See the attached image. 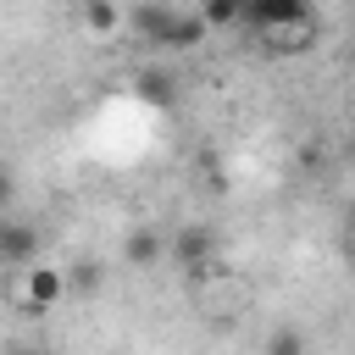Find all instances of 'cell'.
<instances>
[{
    "label": "cell",
    "instance_id": "obj_1",
    "mask_svg": "<svg viewBox=\"0 0 355 355\" xmlns=\"http://www.w3.org/2000/svg\"><path fill=\"white\" fill-rule=\"evenodd\" d=\"M239 22H244V28H255V33H283V28L316 22V11H311L305 0H244Z\"/></svg>",
    "mask_w": 355,
    "mask_h": 355
},
{
    "label": "cell",
    "instance_id": "obj_2",
    "mask_svg": "<svg viewBox=\"0 0 355 355\" xmlns=\"http://www.w3.org/2000/svg\"><path fill=\"white\" fill-rule=\"evenodd\" d=\"M166 255L183 266V272H200L216 261V227L211 222H183L172 239H166Z\"/></svg>",
    "mask_w": 355,
    "mask_h": 355
},
{
    "label": "cell",
    "instance_id": "obj_3",
    "mask_svg": "<svg viewBox=\"0 0 355 355\" xmlns=\"http://www.w3.org/2000/svg\"><path fill=\"white\" fill-rule=\"evenodd\" d=\"M67 300V266H50V261H33L28 266V294H22V311L28 316H44Z\"/></svg>",
    "mask_w": 355,
    "mask_h": 355
},
{
    "label": "cell",
    "instance_id": "obj_4",
    "mask_svg": "<svg viewBox=\"0 0 355 355\" xmlns=\"http://www.w3.org/2000/svg\"><path fill=\"white\" fill-rule=\"evenodd\" d=\"M39 261V233L17 216H0V266H33Z\"/></svg>",
    "mask_w": 355,
    "mask_h": 355
},
{
    "label": "cell",
    "instance_id": "obj_5",
    "mask_svg": "<svg viewBox=\"0 0 355 355\" xmlns=\"http://www.w3.org/2000/svg\"><path fill=\"white\" fill-rule=\"evenodd\" d=\"M172 11H178V6H161V0H144V6H133V11H122V22H128V28L139 33V39H150V44H155V39L166 33V22H172Z\"/></svg>",
    "mask_w": 355,
    "mask_h": 355
},
{
    "label": "cell",
    "instance_id": "obj_6",
    "mask_svg": "<svg viewBox=\"0 0 355 355\" xmlns=\"http://www.w3.org/2000/svg\"><path fill=\"white\" fill-rule=\"evenodd\" d=\"M205 22H200V11H172V22H166V33L155 39V44H166V50H189V44H205Z\"/></svg>",
    "mask_w": 355,
    "mask_h": 355
},
{
    "label": "cell",
    "instance_id": "obj_7",
    "mask_svg": "<svg viewBox=\"0 0 355 355\" xmlns=\"http://www.w3.org/2000/svg\"><path fill=\"white\" fill-rule=\"evenodd\" d=\"M122 255H128L133 266H155V261L166 255V244H161V233H155V227H133V233L122 239Z\"/></svg>",
    "mask_w": 355,
    "mask_h": 355
},
{
    "label": "cell",
    "instance_id": "obj_8",
    "mask_svg": "<svg viewBox=\"0 0 355 355\" xmlns=\"http://www.w3.org/2000/svg\"><path fill=\"white\" fill-rule=\"evenodd\" d=\"M311 44H316V22H300V28L266 33V50H277V55H300V50H311Z\"/></svg>",
    "mask_w": 355,
    "mask_h": 355
},
{
    "label": "cell",
    "instance_id": "obj_9",
    "mask_svg": "<svg viewBox=\"0 0 355 355\" xmlns=\"http://www.w3.org/2000/svg\"><path fill=\"white\" fill-rule=\"evenodd\" d=\"M100 261H72L67 266V294H78V300H89V294H100Z\"/></svg>",
    "mask_w": 355,
    "mask_h": 355
},
{
    "label": "cell",
    "instance_id": "obj_10",
    "mask_svg": "<svg viewBox=\"0 0 355 355\" xmlns=\"http://www.w3.org/2000/svg\"><path fill=\"white\" fill-rule=\"evenodd\" d=\"M239 11H244V0H205V6H200V22H205V28H233Z\"/></svg>",
    "mask_w": 355,
    "mask_h": 355
},
{
    "label": "cell",
    "instance_id": "obj_11",
    "mask_svg": "<svg viewBox=\"0 0 355 355\" xmlns=\"http://www.w3.org/2000/svg\"><path fill=\"white\" fill-rule=\"evenodd\" d=\"M261 355H311V344H305V333L300 327H277L272 338H266V349Z\"/></svg>",
    "mask_w": 355,
    "mask_h": 355
},
{
    "label": "cell",
    "instance_id": "obj_12",
    "mask_svg": "<svg viewBox=\"0 0 355 355\" xmlns=\"http://www.w3.org/2000/svg\"><path fill=\"white\" fill-rule=\"evenodd\" d=\"M116 22H122V11H116V6H105V0L83 6V28H94V33H111Z\"/></svg>",
    "mask_w": 355,
    "mask_h": 355
},
{
    "label": "cell",
    "instance_id": "obj_13",
    "mask_svg": "<svg viewBox=\"0 0 355 355\" xmlns=\"http://www.w3.org/2000/svg\"><path fill=\"white\" fill-rule=\"evenodd\" d=\"M11 205H17V172L0 161V216H11Z\"/></svg>",
    "mask_w": 355,
    "mask_h": 355
},
{
    "label": "cell",
    "instance_id": "obj_14",
    "mask_svg": "<svg viewBox=\"0 0 355 355\" xmlns=\"http://www.w3.org/2000/svg\"><path fill=\"white\" fill-rule=\"evenodd\" d=\"M139 89H144V100H166V78H161V72H144Z\"/></svg>",
    "mask_w": 355,
    "mask_h": 355
},
{
    "label": "cell",
    "instance_id": "obj_15",
    "mask_svg": "<svg viewBox=\"0 0 355 355\" xmlns=\"http://www.w3.org/2000/svg\"><path fill=\"white\" fill-rule=\"evenodd\" d=\"M344 261H349V266H355V227H349V233H344Z\"/></svg>",
    "mask_w": 355,
    "mask_h": 355
},
{
    "label": "cell",
    "instance_id": "obj_16",
    "mask_svg": "<svg viewBox=\"0 0 355 355\" xmlns=\"http://www.w3.org/2000/svg\"><path fill=\"white\" fill-rule=\"evenodd\" d=\"M11 355H44V349H11Z\"/></svg>",
    "mask_w": 355,
    "mask_h": 355
},
{
    "label": "cell",
    "instance_id": "obj_17",
    "mask_svg": "<svg viewBox=\"0 0 355 355\" xmlns=\"http://www.w3.org/2000/svg\"><path fill=\"white\" fill-rule=\"evenodd\" d=\"M349 161H355V133H349Z\"/></svg>",
    "mask_w": 355,
    "mask_h": 355
}]
</instances>
